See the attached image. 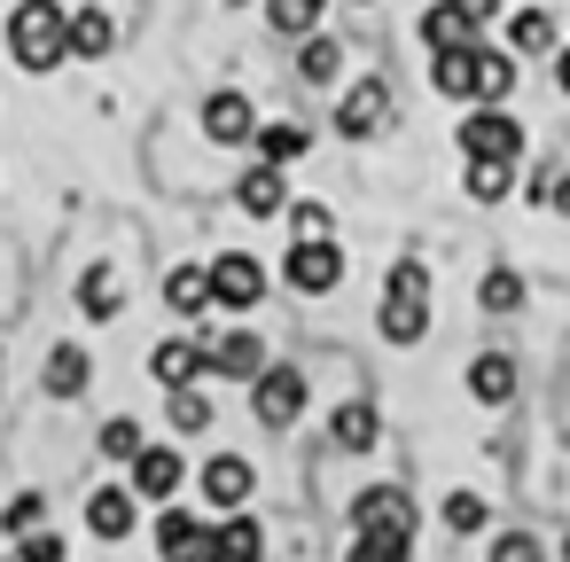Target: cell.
<instances>
[{"label":"cell","mask_w":570,"mask_h":562,"mask_svg":"<svg viewBox=\"0 0 570 562\" xmlns=\"http://www.w3.org/2000/svg\"><path fill=\"white\" fill-rule=\"evenodd\" d=\"M87 375H95V367H87V352H79V344H63V352L48 359V391H56V398H79V391H87Z\"/></svg>","instance_id":"cell-29"},{"label":"cell","mask_w":570,"mask_h":562,"mask_svg":"<svg viewBox=\"0 0 570 562\" xmlns=\"http://www.w3.org/2000/svg\"><path fill=\"white\" fill-rule=\"evenodd\" d=\"M87 531H95V539H126V531H134V492H126V484L95 492V500H87Z\"/></svg>","instance_id":"cell-16"},{"label":"cell","mask_w":570,"mask_h":562,"mask_svg":"<svg viewBox=\"0 0 570 562\" xmlns=\"http://www.w3.org/2000/svg\"><path fill=\"white\" fill-rule=\"evenodd\" d=\"M157 554H212V531H204L188 507H165V515H157Z\"/></svg>","instance_id":"cell-17"},{"label":"cell","mask_w":570,"mask_h":562,"mask_svg":"<svg viewBox=\"0 0 570 562\" xmlns=\"http://www.w3.org/2000/svg\"><path fill=\"white\" fill-rule=\"evenodd\" d=\"M430 87L438 95H476V40L469 48H430Z\"/></svg>","instance_id":"cell-11"},{"label":"cell","mask_w":570,"mask_h":562,"mask_svg":"<svg viewBox=\"0 0 570 562\" xmlns=\"http://www.w3.org/2000/svg\"><path fill=\"white\" fill-rule=\"evenodd\" d=\"M235 204L250 211V219H274V211H289V188H282V165L274 157H258L243 180H235Z\"/></svg>","instance_id":"cell-7"},{"label":"cell","mask_w":570,"mask_h":562,"mask_svg":"<svg viewBox=\"0 0 570 562\" xmlns=\"http://www.w3.org/2000/svg\"><path fill=\"white\" fill-rule=\"evenodd\" d=\"M32 523H40V500H32V492H24V500H9V531H32Z\"/></svg>","instance_id":"cell-40"},{"label":"cell","mask_w":570,"mask_h":562,"mask_svg":"<svg viewBox=\"0 0 570 562\" xmlns=\"http://www.w3.org/2000/svg\"><path fill=\"white\" fill-rule=\"evenodd\" d=\"M17 554H24V562H56V554H71V546H63L56 531H24V546H17Z\"/></svg>","instance_id":"cell-38"},{"label":"cell","mask_w":570,"mask_h":562,"mask_svg":"<svg viewBox=\"0 0 570 562\" xmlns=\"http://www.w3.org/2000/svg\"><path fill=\"white\" fill-rule=\"evenodd\" d=\"M149 367H157V383H165V391H173V383H196V375H204V367H212V352H196V344H188V336H165V344H157V352H149Z\"/></svg>","instance_id":"cell-13"},{"label":"cell","mask_w":570,"mask_h":562,"mask_svg":"<svg viewBox=\"0 0 570 562\" xmlns=\"http://www.w3.org/2000/svg\"><path fill=\"white\" fill-rule=\"evenodd\" d=\"M196 484H204V500H212V507H243L258 476H250V461H243V453H219V461H204V476H196Z\"/></svg>","instance_id":"cell-9"},{"label":"cell","mask_w":570,"mask_h":562,"mask_svg":"<svg viewBox=\"0 0 570 562\" xmlns=\"http://www.w3.org/2000/svg\"><path fill=\"white\" fill-rule=\"evenodd\" d=\"M180 437H196V430H212V398L196 391V383H173V414H165Z\"/></svg>","instance_id":"cell-30"},{"label":"cell","mask_w":570,"mask_h":562,"mask_svg":"<svg viewBox=\"0 0 570 562\" xmlns=\"http://www.w3.org/2000/svg\"><path fill=\"white\" fill-rule=\"evenodd\" d=\"M476 305H484V313H508V305H523V282H515L508 266H492V274H484V297H476Z\"/></svg>","instance_id":"cell-33"},{"label":"cell","mask_w":570,"mask_h":562,"mask_svg":"<svg viewBox=\"0 0 570 562\" xmlns=\"http://www.w3.org/2000/svg\"><path fill=\"white\" fill-rule=\"evenodd\" d=\"M165 305H173L180 321H196V313L212 305V266H173V274H165Z\"/></svg>","instance_id":"cell-14"},{"label":"cell","mask_w":570,"mask_h":562,"mask_svg":"<svg viewBox=\"0 0 570 562\" xmlns=\"http://www.w3.org/2000/svg\"><path fill=\"white\" fill-rule=\"evenodd\" d=\"M430 328V305L414 289H383V344H422Z\"/></svg>","instance_id":"cell-10"},{"label":"cell","mask_w":570,"mask_h":562,"mask_svg":"<svg viewBox=\"0 0 570 562\" xmlns=\"http://www.w3.org/2000/svg\"><path fill=\"white\" fill-rule=\"evenodd\" d=\"M289 289L297 297H328L336 282H344V250H336V235H297V250H289Z\"/></svg>","instance_id":"cell-2"},{"label":"cell","mask_w":570,"mask_h":562,"mask_svg":"<svg viewBox=\"0 0 570 562\" xmlns=\"http://www.w3.org/2000/svg\"><path fill=\"white\" fill-rule=\"evenodd\" d=\"M180 484H188V469H180L173 445H141V453H134V492H141V500H173Z\"/></svg>","instance_id":"cell-8"},{"label":"cell","mask_w":570,"mask_h":562,"mask_svg":"<svg viewBox=\"0 0 570 562\" xmlns=\"http://www.w3.org/2000/svg\"><path fill=\"white\" fill-rule=\"evenodd\" d=\"M383 289H414V297H422V289H430V274L406 258V266H391V282H383Z\"/></svg>","instance_id":"cell-39"},{"label":"cell","mask_w":570,"mask_h":562,"mask_svg":"<svg viewBox=\"0 0 570 562\" xmlns=\"http://www.w3.org/2000/svg\"><path fill=\"white\" fill-rule=\"evenodd\" d=\"M515 188V157H469V196L476 204H500Z\"/></svg>","instance_id":"cell-24"},{"label":"cell","mask_w":570,"mask_h":562,"mask_svg":"<svg viewBox=\"0 0 570 562\" xmlns=\"http://www.w3.org/2000/svg\"><path fill=\"white\" fill-rule=\"evenodd\" d=\"M554 87H562V95H570V48H562V56H554Z\"/></svg>","instance_id":"cell-44"},{"label":"cell","mask_w":570,"mask_h":562,"mask_svg":"<svg viewBox=\"0 0 570 562\" xmlns=\"http://www.w3.org/2000/svg\"><path fill=\"white\" fill-rule=\"evenodd\" d=\"M204 134H212V141H250V134H258V110H250L243 95H212V102H204Z\"/></svg>","instance_id":"cell-12"},{"label":"cell","mask_w":570,"mask_h":562,"mask_svg":"<svg viewBox=\"0 0 570 562\" xmlns=\"http://www.w3.org/2000/svg\"><path fill=\"white\" fill-rule=\"evenodd\" d=\"M250 414L274 422V430L297 422V414H305V375H297V367H258V375H250Z\"/></svg>","instance_id":"cell-5"},{"label":"cell","mask_w":570,"mask_h":562,"mask_svg":"<svg viewBox=\"0 0 570 562\" xmlns=\"http://www.w3.org/2000/svg\"><path fill=\"white\" fill-rule=\"evenodd\" d=\"M492 554H500V562H523V554H539V546H531V539H523V531H508V539H500V546H492Z\"/></svg>","instance_id":"cell-41"},{"label":"cell","mask_w":570,"mask_h":562,"mask_svg":"<svg viewBox=\"0 0 570 562\" xmlns=\"http://www.w3.org/2000/svg\"><path fill=\"white\" fill-rule=\"evenodd\" d=\"M266 24H274V32H297V40H305V32L321 24V0H266Z\"/></svg>","instance_id":"cell-31"},{"label":"cell","mask_w":570,"mask_h":562,"mask_svg":"<svg viewBox=\"0 0 570 562\" xmlns=\"http://www.w3.org/2000/svg\"><path fill=\"white\" fill-rule=\"evenodd\" d=\"M360 523H406V531H414V500L391 492V484H375V492L352 500V531H360Z\"/></svg>","instance_id":"cell-19"},{"label":"cell","mask_w":570,"mask_h":562,"mask_svg":"<svg viewBox=\"0 0 570 562\" xmlns=\"http://www.w3.org/2000/svg\"><path fill=\"white\" fill-rule=\"evenodd\" d=\"M289 227H297V235H336L328 204H289Z\"/></svg>","instance_id":"cell-35"},{"label":"cell","mask_w":570,"mask_h":562,"mask_svg":"<svg viewBox=\"0 0 570 562\" xmlns=\"http://www.w3.org/2000/svg\"><path fill=\"white\" fill-rule=\"evenodd\" d=\"M508 40H515V48H554V17H547V9H523V17L508 24Z\"/></svg>","instance_id":"cell-32"},{"label":"cell","mask_w":570,"mask_h":562,"mask_svg":"<svg viewBox=\"0 0 570 562\" xmlns=\"http://www.w3.org/2000/svg\"><path fill=\"white\" fill-rule=\"evenodd\" d=\"M79 313H87V321H110V313H118V274H110V266H87V274H79Z\"/></svg>","instance_id":"cell-27"},{"label":"cell","mask_w":570,"mask_h":562,"mask_svg":"<svg viewBox=\"0 0 570 562\" xmlns=\"http://www.w3.org/2000/svg\"><path fill=\"white\" fill-rule=\"evenodd\" d=\"M102 453H110V461H134V453H141V430H134V422H110V430H102Z\"/></svg>","instance_id":"cell-36"},{"label":"cell","mask_w":570,"mask_h":562,"mask_svg":"<svg viewBox=\"0 0 570 562\" xmlns=\"http://www.w3.org/2000/svg\"><path fill=\"white\" fill-rule=\"evenodd\" d=\"M547 204H554V211H570V180H554V188H547Z\"/></svg>","instance_id":"cell-43"},{"label":"cell","mask_w":570,"mask_h":562,"mask_svg":"<svg viewBox=\"0 0 570 562\" xmlns=\"http://www.w3.org/2000/svg\"><path fill=\"white\" fill-rule=\"evenodd\" d=\"M297 71H305L313 87H328V79L344 71V48H336V40H328V32L313 24V32H305V48H297Z\"/></svg>","instance_id":"cell-23"},{"label":"cell","mask_w":570,"mask_h":562,"mask_svg":"<svg viewBox=\"0 0 570 562\" xmlns=\"http://www.w3.org/2000/svg\"><path fill=\"white\" fill-rule=\"evenodd\" d=\"M406 539H414L406 523H360V539H352L344 554H352V562H399V554H414Z\"/></svg>","instance_id":"cell-18"},{"label":"cell","mask_w":570,"mask_h":562,"mask_svg":"<svg viewBox=\"0 0 570 562\" xmlns=\"http://www.w3.org/2000/svg\"><path fill=\"white\" fill-rule=\"evenodd\" d=\"M110 40H118L110 9H71V56H110Z\"/></svg>","instance_id":"cell-22"},{"label":"cell","mask_w":570,"mask_h":562,"mask_svg":"<svg viewBox=\"0 0 570 562\" xmlns=\"http://www.w3.org/2000/svg\"><path fill=\"white\" fill-rule=\"evenodd\" d=\"M9 56L24 71H56L71 56V17L56 9V0H17L9 9Z\"/></svg>","instance_id":"cell-1"},{"label":"cell","mask_w":570,"mask_h":562,"mask_svg":"<svg viewBox=\"0 0 570 562\" xmlns=\"http://www.w3.org/2000/svg\"><path fill=\"white\" fill-rule=\"evenodd\" d=\"M445 523H453V531H476V523H484V500H476V492H453V500H445Z\"/></svg>","instance_id":"cell-37"},{"label":"cell","mask_w":570,"mask_h":562,"mask_svg":"<svg viewBox=\"0 0 570 562\" xmlns=\"http://www.w3.org/2000/svg\"><path fill=\"white\" fill-rule=\"evenodd\" d=\"M328 437H336L344 453H367V445H375V406H360V398L336 406V414H328Z\"/></svg>","instance_id":"cell-25"},{"label":"cell","mask_w":570,"mask_h":562,"mask_svg":"<svg viewBox=\"0 0 570 562\" xmlns=\"http://www.w3.org/2000/svg\"><path fill=\"white\" fill-rule=\"evenodd\" d=\"M461 149L469 157H523V126L508 118V102H484L461 118Z\"/></svg>","instance_id":"cell-3"},{"label":"cell","mask_w":570,"mask_h":562,"mask_svg":"<svg viewBox=\"0 0 570 562\" xmlns=\"http://www.w3.org/2000/svg\"><path fill=\"white\" fill-rule=\"evenodd\" d=\"M391 126V87L383 79H360L352 95H344V110H336V134L344 141H367V134H383Z\"/></svg>","instance_id":"cell-6"},{"label":"cell","mask_w":570,"mask_h":562,"mask_svg":"<svg viewBox=\"0 0 570 562\" xmlns=\"http://www.w3.org/2000/svg\"><path fill=\"white\" fill-rule=\"evenodd\" d=\"M422 40H430V48H469V40H476V24H469L461 0H438V9L422 17Z\"/></svg>","instance_id":"cell-20"},{"label":"cell","mask_w":570,"mask_h":562,"mask_svg":"<svg viewBox=\"0 0 570 562\" xmlns=\"http://www.w3.org/2000/svg\"><path fill=\"white\" fill-rule=\"evenodd\" d=\"M266 297V266L250 258V250H227V258H212V305H227V313H250Z\"/></svg>","instance_id":"cell-4"},{"label":"cell","mask_w":570,"mask_h":562,"mask_svg":"<svg viewBox=\"0 0 570 562\" xmlns=\"http://www.w3.org/2000/svg\"><path fill=\"white\" fill-rule=\"evenodd\" d=\"M469 391H476L484 406H508V398H515V359H508V352H476Z\"/></svg>","instance_id":"cell-15"},{"label":"cell","mask_w":570,"mask_h":562,"mask_svg":"<svg viewBox=\"0 0 570 562\" xmlns=\"http://www.w3.org/2000/svg\"><path fill=\"white\" fill-rule=\"evenodd\" d=\"M258 554H266V531L250 515H235L227 531H212V562H258Z\"/></svg>","instance_id":"cell-21"},{"label":"cell","mask_w":570,"mask_h":562,"mask_svg":"<svg viewBox=\"0 0 570 562\" xmlns=\"http://www.w3.org/2000/svg\"><path fill=\"white\" fill-rule=\"evenodd\" d=\"M258 149H266L274 165H289V157H305V134H297V126H266V134H258Z\"/></svg>","instance_id":"cell-34"},{"label":"cell","mask_w":570,"mask_h":562,"mask_svg":"<svg viewBox=\"0 0 570 562\" xmlns=\"http://www.w3.org/2000/svg\"><path fill=\"white\" fill-rule=\"evenodd\" d=\"M508 95H515V56L476 48V102H508Z\"/></svg>","instance_id":"cell-26"},{"label":"cell","mask_w":570,"mask_h":562,"mask_svg":"<svg viewBox=\"0 0 570 562\" xmlns=\"http://www.w3.org/2000/svg\"><path fill=\"white\" fill-rule=\"evenodd\" d=\"M461 9H469V24H484V17L500 9V0H461Z\"/></svg>","instance_id":"cell-42"},{"label":"cell","mask_w":570,"mask_h":562,"mask_svg":"<svg viewBox=\"0 0 570 562\" xmlns=\"http://www.w3.org/2000/svg\"><path fill=\"white\" fill-rule=\"evenodd\" d=\"M212 367H219V375H243V383H250V375L266 367V344H258V336H227V344H212Z\"/></svg>","instance_id":"cell-28"},{"label":"cell","mask_w":570,"mask_h":562,"mask_svg":"<svg viewBox=\"0 0 570 562\" xmlns=\"http://www.w3.org/2000/svg\"><path fill=\"white\" fill-rule=\"evenodd\" d=\"M562 554H570V539H562Z\"/></svg>","instance_id":"cell-45"}]
</instances>
